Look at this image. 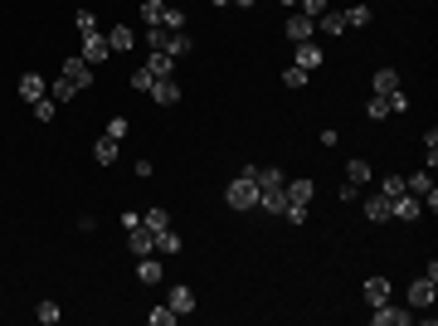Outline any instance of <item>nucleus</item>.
<instances>
[{"mask_svg": "<svg viewBox=\"0 0 438 326\" xmlns=\"http://www.w3.org/2000/svg\"><path fill=\"white\" fill-rule=\"evenodd\" d=\"M283 180H288V176H283L278 166H253V185H258V190H283Z\"/></svg>", "mask_w": 438, "mask_h": 326, "instance_id": "nucleus-14", "label": "nucleus"}, {"mask_svg": "<svg viewBox=\"0 0 438 326\" xmlns=\"http://www.w3.org/2000/svg\"><path fill=\"white\" fill-rule=\"evenodd\" d=\"M360 297H365L370 307H380V302H390V278H365V288H360Z\"/></svg>", "mask_w": 438, "mask_h": 326, "instance_id": "nucleus-15", "label": "nucleus"}, {"mask_svg": "<svg viewBox=\"0 0 438 326\" xmlns=\"http://www.w3.org/2000/svg\"><path fill=\"white\" fill-rule=\"evenodd\" d=\"M283 195H288L292 205H312L317 190H312V180H283Z\"/></svg>", "mask_w": 438, "mask_h": 326, "instance_id": "nucleus-17", "label": "nucleus"}, {"mask_svg": "<svg viewBox=\"0 0 438 326\" xmlns=\"http://www.w3.org/2000/svg\"><path fill=\"white\" fill-rule=\"evenodd\" d=\"M34 317H39L44 326H54L59 317H64V312H59V302H39V312H34Z\"/></svg>", "mask_w": 438, "mask_h": 326, "instance_id": "nucleus-38", "label": "nucleus"}, {"mask_svg": "<svg viewBox=\"0 0 438 326\" xmlns=\"http://www.w3.org/2000/svg\"><path fill=\"white\" fill-rule=\"evenodd\" d=\"M283 219H288V224H307V205H292V200H288Z\"/></svg>", "mask_w": 438, "mask_h": 326, "instance_id": "nucleus-42", "label": "nucleus"}, {"mask_svg": "<svg viewBox=\"0 0 438 326\" xmlns=\"http://www.w3.org/2000/svg\"><path fill=\"white\" fill-rule=\"evenodd\" d=\"M307 78H312V73H307V69H297V64H292V69H283V83H288V88H307Z\"/></svg>", "mask_w": 438, "mask_h": 326, "instance_id": "nucleus-37", "label": "nucleus"}, {"mask_svg": "<svg viewBox=\"0 0 438 326\" xmlns=\"http://www.w3.org/2000/svg\"><path fill=\"white\" fill-rule=\"evenodd\" d=\"M390 215L404 219V224H414V219L424 215V205H419V195H409V190H404V195H395V200H390Z\"/></svg>", "mask_w": 438, "mask_h": 326, "instance_id": "nucleus-5", "label": "nucleus"}, {"mask_svg": "<svg viewBox=\"0 0 438 326\" xmlns=\"http://www.w3.org/2000/svg\"><path fill=\"white\" fill-rule=\"evenodd\" d=\"M317 29H322V34H346V15H341V10L317 15Z\"/></svg>", "mask_w": 438, "mask_h": 326, "instance_id": "nucleus-24", "label": "nucleus"}, {"mask_svg": "<svg viewBox=\"0 0 438 326\" xmlns=\"http://www.w3.org/2000/svg\"><path fill=\"white\" fill-rule=\"evenodd\" d=\"M297 5H302V15H312V20H317V15H327V10H331V0H297Z\"/></svg>", "mask_w": 438, "mask_h": 326, "instance_id": "nucleus-40", "label": "nucleus"}, {"mask_svg": "<svg viewBox=\"0 0 438 326\" xmlns=\"http://www.w3.org/2000/svg\"><path fill=\"white\" fill-rule=\"evenodd\" d=\"M434 302H438V278H429V273L414 278V283H409V307L424 312V307H434Z\"/></svg>", "mask_w": 438, "mask_h": 326, "instance_id": "nucleus-3", "label": "nucleus"}, {"mask_svg": "<svg viewBox=\"0 0 438 326\" xmlns=\"http://www.w3.org/2000/svg\"><path fill=\"white\" fill-rule=\"evenodd\" d=\"M346 15V29H365L375 15H370V5H351V10H341Z\"/></svg>", "mask_w": 438, "mask_h": 326, "instance_id": "nucleus-26", "label": "nucleus"}, {"mask_svg": "<svg viewBox=\"0 0 438 326\" xmlns=\"http://www.w3.org/2000/svg\"><path fill=\"white\" fill-rule=\"evenodd\" d=\"M292 64H297V69H307V73H317V69L327 64V54H322V44H312V39H307V44H297Z\"/></svg>", "mask_w": 438, "mask_h": 326, "instance_id": "nucleus-6", "label": "nucleus"}, {"mask_svg": "<svg viewBox=\"0 0 438 326\" xmlns=\"http://www.w3.org/2000/svg\"><path fill=\"white\" fill-rule=\"evenodd\" d=\"M161 0H141V24H161Z\"/></svg>", "mask_w": 438, "mask_h": 326, "instance_id": "nucleus-35", "label": "nucleus"}, {"mask_svg": "<svg viewBox=\"0 0 438 326\" xmlns=\"http://www.w3.org/2000/svg\"><path fill=\"white\" fill-rule=\"evenodd\" d=\"M370 176H375V171H370V161H365V156H351L346 180H351V185H370Z\"/></svg>", "mask_w": 438, "mask_h": 326, "instance_id": "nucleus-19", "label": "nucleus"}, {"mask_svg": "<svg viewBox=\"0 0 438 326\" xmlns=\"http://www.w3.org/2000/svg\"><path fill=\"white\" fill-rule=\"evenodd\" d=\"M146 73H151V78H176V59H171L166 49H151V54H146Z\"/></svg>", "mask_w": 438, "mask_h": 326, "instance_id": "nucleus-10", "label": "nucleus"}, {"mask_svg": "<svg viewBox=\"0 0 438 326\" xmlns=\"http://www.w3.org/2000/svg\"><path fill=\"white\" fill-rule=\"evenodd\" d=\"M132 44H136V34H132L127 24H117V29H112V34H108V49H112V54H127Z\"/></svg>", "mask_w": 438, "mask_h": 326, "instance_id": "nucleus-23", "label": "nucleus"}, {"mask_svg": "<svg viewBox=\"0 0 438 326\" xmlns=\"http://www.w3.org/2000/svg\"><path fill=\"white\" fill-rule=\"evenodd\" d=\"M210 5H229V0H210Z\"/></svg>", "mask_w": 438, "mask_h": 326, "instance_id": "nucleus-45", "label": "nucleus"}, {"mask_svg": "<svg viewBox=\"0 0 438 326\" xmlns=\"http://www.w3.org/2000/svg\"><path fill=\"white\" fill-rule=\"evenodd\" d=\"M64 78H69V83H78V93H83V88L93 83V64L73 54V59H64Z\"/></svg>", "mask_w": 438, "mask_h": 326, "instance_id": "nucleus-7", "label": "nucleus"}, {"mask_svg": "<svg viewBox=\"0 0 438 326\" xmlns=\"http://www.w3.org/2000/svg\"><path fill=\"white\" fill-rule=\"evenodd\" d=\"M161 29H171V34H176V29H185V10L166 5V10H161Z\"/></svg>", "mask_w": 438, "mask_h": 326, "instance_id": "nucleus-29", "label": "nucleus"}, {"mask_svg": "<svg viewBox=\"0 0 438 326\" xmlns=\"http://www.w3.org/2000/svg\"><path fill=\"white\" fill-rule=\"evenodd\" d=\"M156 253H181V234L166 224V229H156Z\"/></svg>", "mask_w": 438, "mask_h": 326, "instance_id": "nucleus-28", "label": "nucleus"}, {"mask_svg": "<svg viewBox=\"0 0 438 326\" xmlns=\"http://www.w3.org/2000/svg\"><path fill=\"white\" fill-rule=\"evenodd\" d=\"M151 98H156L161 108H176V103H181V83H176V78H156V83H151Z\"/></svg>", "mask_w": 438, "mask_h": 326, "instance_id": "nucleus-13", "label": "nucleus"}, {"mask_svg": "<svg viewBox=\"0 0 438 326\" xmlns=\"http://www.w3.org/2000/svg\"><path fill=\"white\" fill-rule=\"evenodd\" d=\"M404 190H409V195H419V205H429V215L438 210V190H434V176H429V171L404 176Z\"/></svg>", "mask_w": 438, "mask_h": 326, "instance_id": "nucleus-2", "label": "nucleus"}, {"mask_svg": "<svg viewBox=\"0 0 438 326\" xmlns=\"http://www.w3.org/2000/svg\"><path fill=\"white\" fill-rule=\"evenodd\" d=\"M49 98L64 108V103H73V98H78V83H69V78H54V83H49Z\"/></svg>", "mask_w": 438, "mask_h": 326, "instance_id": "nucleus-22", "label": "nucleus"}, {"mask_svg": "<svg viewBox=\"0 0 438 326\" xmlns=\"http://www.w3.org/2000/svg\"><path fill=\"white\" fill-rule=\"evenodd\" d=\"M136 278H141V283H146V288H156V283H161V278H166V268H161V263H156V253H146V258H141V263H136Z\"/></svg>", "mask_w": 438, "mask_h": 326, "instance_id": "nucleus-18", "label": "nucleus"}, {"mask_svg": "<svg viewBox=\"0 0 438 326\" xmlns=\"http://www.w3.org/2000/svg\"><path fill=\"white\" fill-rule=\"evenodd\" d=\"M146 49H166V39H171V29H161V24H146Z\"/></svg>", "mask_w": 438, "mask_h": 326, "instance_id": "nucleus-30", "label": "nucleus"}, {"mask_svg": "<svg viewBox=\"0 0 438 326\" xmlns=\"http://www.w3.org/2000/svg\"><path fill=\"white\" fill-rule=\"evenodd\" d=\"M146 322H151V326H176L181 317H176L171 307H151V312H146Z\"/></svg>", "mask_w": 438, "mask_h": 326, "instance_id": "nucleus-33", "label": "nucleus"}, {"mask_svg": "<svg viewBox=\"0 0 438 326\" xmlns=\"http://www.w3.org/2000/svg\"><path fill=\"white\" fill-rule=\"evenodd\" d=\"M224 200H229V210H258V185H253V166H243V171H239V180H229Z\"/></svg>", "mask_w": 438, "mask_h": 326, "instance_id": "nucleus-1", "label": "nucleus"}, {"mask_svg": "<svg viewBox=\"0 0 438 326\" xmlns=\"http://www.w3.org/2000/svg\"><path fill=\"white\" fill-rule=\"evenodd\" d=\"M93 161H98V166H112V161H117V141H112L108 132L98 136V146H93Z\"/></svg>", "mask_w": 438, "mask_h": 326, "instance_id": "nucleus-25", "label": "nucleus"}, {"mask_svg": "<svg viewBox=\"0 0 438 326\" xmlns=\"http://www.w3.org/2000/svg\"><path fill=\"white\" fill-rule=\"evenodd\" d=\"M370 88H375V93L385 98V93H395V88H400V73H395V69H380V73L370 78Z\"/></svg>", "mask_w": 438, "mask_h": 326, "instance_id": "nucleus-27", "label": "nucleus"}, {"mask_svg": "<svg viewBox=\"0 0 438 326\" xmlns=\"http://www.w3.org/2000/svg\"><path fill=\"white\" fill-rule=\"evenodd\" d=\"M44 93H49V83H44L39 73H24V78H20V98H24V103H39Z\"/></svg>", "mask_w": 438, "mask_h": 326, "instance_id": "nucleus-16", "label": "nucleus"}, {"mask_svg": "<svg viewBox=\"0 0 438 326\" xmlns=\"http://www.w3.org/2000/svg\"><path fill=\"white\" fill-rule=\"evenodd\" d=\"M34 117H39V122H54V117H59V103H54V98L44 93V98L34 103Z\"/></svg>", "mask_w": 438, "mask_h": 326, "instance_id": "nucleus-32", "label": "nucleus"}, {"mask_svg": "<svg viewBox=\"0 0 438 326\" xmlns=\"http://www.w3.org/2000/svg\"><path fill=\"white\" fill-rule=\"evenodd\" d=\"M73 24H78V34H98V15H93V10H78Z\"/></svg>", "mask_w": 438, "mask_h": 326, "instance_id": "nucleus-36", "label": "nucleus"}, {"mask_svg": "<svg viewBox=\"0 0 438 326\" xmlns=\"http://www.w3.org/2000/svg\"><path fill=\"white\" fill-rule=\"evenodd\" d=\"M108 54H112V49H108V34H83V54H78V59H88V64L98 69Z\"/></svg>", "mask_w": 438, "mask_h": 326, "instance_id": "nucleus-12", "label": "nucleus"}, {"mask_svg": "<svg viewBox=\"0 0 438 326\" xmlns=\"http://www.w3.org/2000/svg\"><path fill=\"white\" fill-rule=\"evenodd\" d=\"M190 49H195V39H190V34H185V29H176V34H171V39H166V54H171V59H185V54H190Z\"/></svg>", "mask_w": 438, "mask_h": 326, "instance_id": "nucleus-21", "label": "nucleus"}, {"mask_svg": "<svg viewBox=\"0 0 438 326\" xmlns=\"http://www.w3.org/2000/svg\"><path fill=\"white\" fill-rule=\"evenodd\" d=\"M166 307H171L176 317H190V312H195V288L176 283V288H171V297H166Z\"/></svg>", "mask_w": 438, "mask_h": 326, "instance_id": "nucleus-9", "label": "nucleus"}, {"mask_svg": "<svg viewBox=\"0 0 438 326\" xmlns=\"http://www.w3.org/2000/svg\"><path fill=\"white\" fill-rule=\"evenodd\" d=\"M151 83H156V78H151L146 69H136V73H132V88H136V93H151Z\"/></svg>", "mask_w": 438, "mask_h": 326, "instance_id": "nucleus-43", "label": "nucleus"}, {"mask_svg": "<svg viewBox=\"0 0 438 326\" xmlns=\"http://www.w3.org/2000/svg\"><path fill=\"white\" fill-rule=\"evenodd\" d=\"M141 224H146V229L156 234V229H166V224H171V215H166V210L156 205V210H146V215H141Z\"/></svg>", "mask_w": 438, "mask_h": 326, "instance_id": "nucleus-34", "label": "nucleus"}, {"mask_svg": "<svg viewBox=\"0 0 438 326\" xmlns=\"http://www.w3.org/2000/svg\"><path fill=\"white\" fill-rule=\"evenodd\" d=\"M370 322H375V326H409V322H414V312H400V307L380 302V307L370 312Z\"/></svg>", "mask_w": 438, "mask_h": 326, "instance_id": "nucleus-11", "label": "nucleus"}, {"mask_svg": "<svg viewBox=\"0 0 438 326\" xmlns=\"http://www.w3.org/2000/svg\"><path fill=\"white\" fill-rule=\"evenodd\" d=\"M312 29H317V20H312V15H302V10H297V15H288V24H283V34H288L292 44H307V39H312Z\"/></svg>", "mask_w": 438, "mask_h": 326, "instance_id": "nucleus-4", "label": "nucleus"}, {"mask_svg": "<svg viewBox=\"0 0 438 326\" xmlns=\"http://www.w3.org/2000/svg\"><path fill=\"white\" fill-rule=\"evenodd\" d=\"M385 103H390V112H404V108H409V93L395 88V93H385Z\"/></svg>", "mask_w": 438, "mask_h": 326, "instance_id": "nucleus-41", "label": "nucleus"}, {"mask_svg": "<svg viewBox=\"0 0 438 326\" xmlns=\"http://www.w3.org/2000/svg\"><path fill=\"white\" fill-rule=\"evenodd\" d=\"M365 117H370V122H385V117H390V103H385V98L375 93V98L365 103Z\"/></svg>", "mask_w": 438, "mask_h": 326, "instance_id": "nucleus-31", "label": "nucleus"}, {"mask_svg": "<svg viewBox=\"0 0 438 326\" xmlns=\"http://www.w3.org/2000/svg\"><path fill=\"white\" fill-rule=\"evenodd\" d=\"M108 136H112V141H122V136H127V117H112V122H108Z\"/></svg>", "mask_w": 438, "mask_h": 326, "instance_id": "nucleus-44", "label": "nucleus"}, {"mask_svg": "<svg viewBox=\"0 0 438 326\" xmlns=\"http://www.w3.org/2000/svg\"><path fill=\"white\" fill-rule=\"evenodd\" d=\"M365 219H375V224L390 219V195H385V190H380V195H365Z\"/></svg>", "mask_w": 438, "mask_h": 326, "instance_id": "nucleus-20", "label": "nucleus"}, {"mask_svg": "<svg viewBox=\"0 0 438 326\" xmlns=\"http://www.w3.org/2000/svg\"><path fill=\"white\" fill-rule=\"evenodd\" d=\"M127 248H132L136 258H146V253H156V234H151L146 224H136V229H127Z\"/></svg>", "mask_w": 438, "mask_h": 326, "instance_id": "nucleus-8", "label": "nucleus"}, {"mask_svg": "<svg viewBox=\"0 0 438 326\" xmlns=\"http://www.w3.org/2000/svg\"><path fill=\"white\" fill-rule=\"evenodd\" d=\"M283 5H297V0H283Z\"/></svg>", "mask_w": 438, "mask_h": 326, "instance_id": "nucleus-46", "label": "nucleus"}, {"mask_svg": "<svg viewBox=\"0 0 438 326\" xmlns=\"http://www.w3.org/2000/svg\"><path fill=\"white\" fill-rule=\"evenodd\" d=\"M380 190H385L390 200H395V195H404V176H385V180H380Z\"/></svg>", "mask_w": 438, "mask_h": 326, "instance_id": "nucleus-39", "label": "nucleus"}]
</instances>
